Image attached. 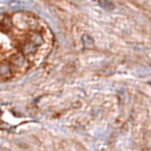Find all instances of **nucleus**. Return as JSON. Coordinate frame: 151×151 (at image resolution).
Masks as SVG:
<instances>
[{"label":"nucleus","mask_w":151,"mask_h":151,"mask_svg":"<svg viewBox=\"0 0 151 151\" xmlns=\"http://www.w3.org/2000/svg\"><path fill=\"white\" fill-rule=\"evenodd\" d=\"M82 41H83L84 45L86 47V48H91V47H93V40L91 38L90 35H83V38H82Z\"/></svg>","instance_id":"39448f33"},{"label":"nucleus","mask_w":151,"mask_h":151,"mask_svg":"<svg viewBox=\"0 0 151 151\" xmlns=\"http://www.w3.org/2000/svg\"><path fill=\"white\" fill-rule=\"evenodd\" d=\"M0 76H1V74H0Z\"/></svg>","instance_id":"423d86ee"},{"label":"nucleus","mask_w":151,"mask_h":151,"mask_svg":"<svg viewBox=\"0 0 151 151\" xmlns=\"http://www.w3.org/2000/svg\"><path fill=\"white\" fill-rule=\"evenodd\" d=\"M35 50H37V45H34L32 41H27L24 47H23V53L24 55H26V56H31V55H33V53L35 52Z\"/></svg>","instance_id":"f257e3e1"},{"label":"nucleus","mask_w":151,"mask_h":151,"mask_svg":"<svg viewBox=\"0 0 151 151\" xmlns=\"http://www.w3.org/2000/svg\"><path fill=\"white\" fill-rule=\"evenodd\" d=\"M25 64H26L25 57L22 56V55H18V56H16V57L13 58V65L16 66V67H18V68L24 67V66H25Z\"/></svg>","instance_id":"f03ea898"},{"label":"nucleus","mask_w":151,"mask_h":151,"mask_svg":"<svg viewBox=\"0 0 151 151\" xmlns=\"http://www.w3.org/2000/svg\"><path fill=\"white\" fill-rule=\"evenodd\" d=\"M10 73H12V68L9 65L7 64H1L0 65V74L1 76H8L10 75Z\"/></svg>","instance_id":"20e7f679"},{"label":"nucleus","mask_w":151,"mask_h":151,"mask_svg":"<svg viewBox=\"0 0 151 151\" xmlns=\"http://www.w3.org/2000/svg\"><path fill=\"white\" fill-rule=\"evenodd\" d=\"M30 41H32L37 47H39V45H43V37L40 33H33L30 38Z\"/></svg>","instance_id":"7ed1b4c3"}]
</instances>
